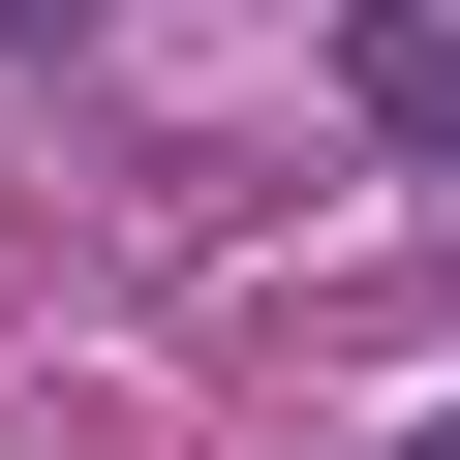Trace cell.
Here are the masks:
<instances>
[{
  "label": "cell",
  "mask_w": 460,
  "mask_h": 460,
  "mask_svg": "<svg viewBox=\"0 0 460 460\" xmlns=\"http://www.w3.org/2000/svg\"><path fill=\"white\" fill-rule=\"evenodd\" d=\"M429 460H460V429H429Z\"/></svg>",
  "instance_id": "7a4b0ae2"
},
{
  "label": "cell",
  "mask_w": 460,
  "mask_h": 460,
  "mask_svg": "<svg viewBox=\"0 0 460 460\" xmlns=\"http://www.w3.org/2000/svg\"><path fill=\"white\" fill-rule=\"evenodd\" d=\"M368 93H399V123L460 154V0H368Z\"/></svg>",
  "instance_id": "6da1fadb"
}]
</instances>
